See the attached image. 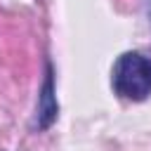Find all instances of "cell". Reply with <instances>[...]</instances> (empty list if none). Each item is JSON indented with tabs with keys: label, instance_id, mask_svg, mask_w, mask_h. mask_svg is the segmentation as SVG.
<instances>
[{
	"label": "cell",
	"instance_id": "obj_1",
	"mask_svg": "<svg viewBox=\"0 0 151 151\" xmlns=\"http://www.w3.org/2000/svg\"><path fill=\"white\" fill-rule=\"evenodd\" d=\"M111 87L120 99L144 101L151 94V57L123 52L111 68Z\"/></svg>",
	"mask_w": 151,
	"mask_h": 151
},
{
	"label": "cell",
	"instance_id": "obj_2",
	"mask_svg": "<svg viewBox=\"0 0 151 151\" xmlns=\"http://www.w3.org/2000/svg\"><path fill=\"white\" fill-rule=\"evenodd\" d=\"M59 113V104H57V94H54V73H52V64H45V80L42 87L38 92V106H35V118H33V127L35 130H47Z\"/></svg>",
	"mask_w": 151,
	"mask_h": 151
},
{
	"label": "cell",
	"instance_id": "obj_3",
	"mask_svg": "<svg viewBox=\"0 0 151 151\" xmlns=\"http://www.w3.org/2000/svg\"><path fill=\"white\" fill-rule=\"evenodd\" d=\"M146 14H149V24H151V0L146 2Z\"/></svg>",
	"mask_w": 151,
	"mask_h": 151
}]
</instances>
